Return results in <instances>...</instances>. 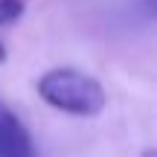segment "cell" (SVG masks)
I'll use <instances>...</instances> for the list:
<instances>
[{
    "label": "cell",
    "instance_id": "2",
    "mask_svg": "<svg viewBox=\"0 0 157 157\" xmlns=\"http://www.w3.org/2000/svg\"><path fill=\"white\" fill-rule=\"evenodd\" d=\"M0 157H35V146L26 125L3 102H0Z\"/></svg>",
    "mask_w": 157,
    "mask_h": 157
},
{
    "label": "cell",
    "instance_id": "4",
    "mask_svg": "<svg viewBox=\"0 0 157 157\" xmlns=\"http://www.w3.org/2000/svg\"><path fill=\"white\" fill-rule=\"evenodd\" d=\"M3 61H6V44L0 41V64H3Z\"/></svg>",
    "mask_w": 157,
    "mask_h": 157
},
{
    "label": "cell",
    "instance_id": "5",
    "mask_svg": "<svg viewBox=\"0 0 157 157\" xmlns=\"http://www.w3.org/2000/svg\"><path fill=\"white\" fill-rule=\"evenodd\" d=\"M143 157H157V151H154V148H146V151H143Z\"/></svg>",
    "mask_w": 157,
    "mask_h": 157
},
{
    "label": "cell",
    "instance_id": "3",
    "mask_svg": "<svg viewBox=\"0 0 157 157\" xmlns=\"http://www.w3.org/2000/svg\"><path fill=\"white\" fill-rule=\"evenodd\" d=\"M26 12V3L23 0H0V26H12L17 23Z\"/></svg>",
    "mask_w": 157,
    "mask_h": 157
},
{
    "label": "cell",
    "instance_id": "1",
    "mask_svg": "<svg viewBox=\"0 0 157 157\" xmlns=\"http://www.w3.org/2000/svg\"><path fill=\"white\" fill-rule=\"evenodd\" d=\"M38 96L50 108L73 117H99L105 111V87L93 76L73 67L47 70L38 78Z\"/></svg>",
    "mask_w": 157,
    "mask_h": 157
}]
</instances>
